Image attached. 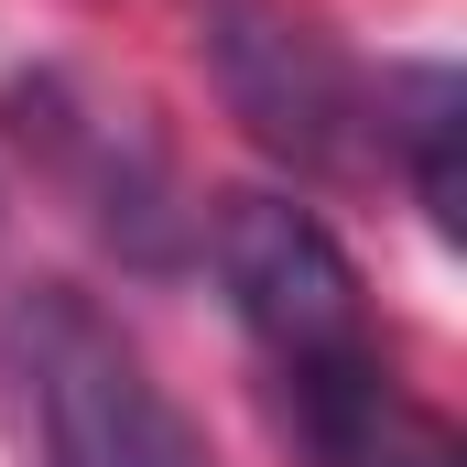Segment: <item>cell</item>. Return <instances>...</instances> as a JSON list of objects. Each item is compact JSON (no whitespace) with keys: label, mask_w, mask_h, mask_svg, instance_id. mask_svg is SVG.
<instances>
[{"label":"cell","mask_w":467,"mask_h":467,"mask_svg":"<svg viewBox=\"0 0 467 467\" xmlns=\"http://www.w3.org/2000/svg\"><path fill=\"white\" fill-rule=\"evenodd\" d=\"M0 358H11V391L44 435V467H218L196 413L152 380V358L77 283H33L0 316Z\"/></svg>","instance_id":"cell-1"},{"label":"cell","mask_w":467,"mask_h":467,"mask_svg":"<svg viewBox=\"0 0 467 467\" xmlns=\"http://www.w3.org/2000/svg\"><path fill=\"white\" fill-rule=\"evenodd\" d=\"M196 55L218 77L229 119L294 174H358L369 152V88H358L348 44L327 22H305L294 0H196Z\"/></svg>","instance_id":"cell-2"},{"label":"cell","mask_w":467,"mask_h":467,"mask_svg":"<svg viewBox=\"0 0 467 467\" xmlns=\"http://www.w3.org/2000/svg\"><path fill=\"white\" fill-rule=\"evenodd\" d=\"M207 261L218 294L250 327V348L272 369H327V358L369 348V305H358V261L337 250V229L283 196V185H239L207 207Z\"/></svg>","instance_id":"cell-3"},{"label":"cell","mask_w":467,"mask_h":467,"mask_svg":"<svg viewBox=\"0 0 467 467\" xmlns=\"http://www.w3.org/2000/svg\"><path fill=\"white\" fill-rule=\"evenodd\" d=\"M11 119H22V141L44 152V174L88 207V229L109 239V250H130L141 272H163L185 250L174 163H163V141L141 130L130 99H99L88 77H22L11 88Z\"/></svg>","instance_id":"cell-4"},{"label":"cell","mask_w":467,"mask_h":467,"mask_svg":"<svg viewBox=\"0 0 467 467\" xmlns=\"http://www.w3.org/2000/svg\"><path fill=\"white\" fill-rule=\"evenodd\" d=\"M283 413H294L305 467H467L457 424L402 391V369L380 358V337L327 358V369H283Z\"/></svg>","instance_id":"cell-5"},{"label":"cell","mask_w":467,"mask_h":467,"mask_svg":"<svg viewBox=\"0 0 467 467\" xmlns=\"http://www.w3.org/2000/svg\"><path fill=\"white\" fill-rule=\"evenodd\" d=\"M457 130H467V88L457 66H391L380 99H369V141L402 163L413 207L435 218V239L467 229V174H457Z\"/></svg>","instance_id":"cell-6"}]
</instances>
